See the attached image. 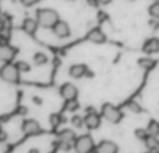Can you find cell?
I'll list each match as a JSON object with an SVG mask.
<instances>
[{
    "instance_id": "obj_25",
    "label": "cell",
    "mask_w": 159,
    "mask_h": 153,
    "mask_svg": "<svg viewBox=\"0 0 159 153\" xmlns=\"http://www.w3.org/2000/svg\"><path fill=\"white\" fill-rule=\"evenodd\" d=\"M127 107H129L130 111L135 113V114H140L141 111H143V109H141V106L137 103V102H129L127 103Z\"/></svg>"
},
{
    "instance_id": "obj_21",
    "label": "cell",
    "mask_w": 159,
    "mask_h": 153,
    "mask_svg": "<svg viewBox=\"0 0 159 153\" xmlns=\"http://www.w3.org/2000/svg\"><path fill=\"white\" fill-rule=\"evenodd\" d=\"M78 107H80V103L77 99H74V100H66L67 111H75V110H78Z\"/></svg>"
},
{
    "instance_id": "obj_17",
    "label": "cell",
    "mask_w": 159,
    "mask_h": 153,
    "mask_svg": "<svg viewBox=\"0 0 159 153\" xmlns=\"http://www.w3.org/2000/svg\"><path fill=\"white\" fill-rule=\"evenodd\" d=\"M32 60H34V63L36 64V66H45V64L48 63V56L45 55V53H42V52H38V53H35L34 55V57H32Z\"/></svg>"
},
{
    "instance_id": "obj_30",
    "label": "cell",
    "mask_w": 159,
    "mask_h": 153,
    "mask_svg": "<svg viewBox=\"0 0 159 153\" xmlns=\"http://www.w3.org/2000/svg\"><path fill=\"white\" fill-rule=\"evenodd\" d=\"M28 153H39V149H36V148L30 149V151H28Z\"/></svg>"
},
{
    "instance_id": "obj_3",
    "label": "cell",
    "mask_w": 159,
    "mask_h": 153,
    "mask_svg": "<svg viewBox=\"0 0 159 153\" xmlns=\"http://www.w3.org/2000/svg\"><path fill=\"white\" fill-rule=\"evenodd\" d=\"M101 114L105 120H107L112 124H119L123 118V113L120 111V109L113 106L112 103H105L101 109Z\"/></svg>"
},
{
    "instance_id": "obj_7",
    "label": "cell",
    "mask_w": 159,
    "mask_h": 153,
    "mask_svg": "<svg viewBox=\"0 0 159 153\" xmlns=\"http://www.w3.org/2000/svg\"><path fill=\"white\" fill-rule=\"evenodd\" d=\"M60 95L64 100H74L78 96V89L74 84L71 82H66L60 86Z\"/></svg>"
},
{
    "instance_id": "obj_28",
    "label": "cell",
    "mask_w": 159,
    "mask_h": 153,
    "mask_svg": "<svg viewBox=\"0 0 159 153\" xmlns=\"http://www.w3.org/2000/svg\"><path fill=\"white\" fill-rule=\"evenodd\" d=\"M98 2V4H109L112 0H96Z\"/></svg>"
},
{
    "instance_id": "obj_6",
    "label": "cell",
    "mask_w": 159,
    "mask_h": 153,
    "mask_svg": "<svg viewBox=\"0 0 159 153\" xmlns=\"http://www.w3.org/2000/svg\"><path fill=\"white\" fill-rule=\"evenodd\" d=\"M21 129L25 135H36L42 131L41 124H39L36 120H34V118H28V120L22 121Z\"/></svg>"
},
{
    "instance_id": "obj_34",
    "label": "cell",
    "mask_w": 159,
    "mask_h": 153,
    "mask_svg": "<svg viewBox=\"0 0 159 153\" xmlns=\"http://www.w3.org/2000/svg\"><path fill=\"white\" fill-rule=\"evenodd\" d=\"M70 2H73V0H70Z\"/></svg>"
},
{
    "instance_id": "obj_32",
    "label": "cell",
    "mask_w": 159,
    "mask_h": 153,
    "mask_svg": "<svg viewBox=\"0 0 159 153\" xmlns=\"http://www.w3.org/2000/svg\"><path fill=\"white\" fill-rule=\"evenodd\" d=\"M34 100H35V102H36V103H38V104H41V100H39L38 98H34Z\"/></svg>"
},
{
    "instance_id": "obj_33",
    "label": "cell",
    "mask_w": 159,
    "mask_h": 153,
    "mask_svg": "<svg viewBox=\"0 0 159 153\" xmlns=\"http://www.w3.org/2000/svg\"><path fill=\"white\" fill-rule=\"evenodd\" d=\"M157 152L159 153V143H158V146H157Z\"/></svg>"
},
{
    "instance_id": "obj_27",
    "label": "cell",
    "mask_w": 159,
    "mask_h": 153,
    "mask_svg": "<svg viewBox=\"0 0 159 153\" xmlns=\"http://www.w3.org/2000/svg\"><path fill=\"white\" fill-rule=\"evenodd\" d=\"M21 2L22 6H25V7H31V6L36 4V3H39L41 0H20Z\"/></svg>"
},
{
    "instance_id": "obj_11",
    "label": "cell",
    "mask_w": 159,
    "mask_h": 153,
    "mask_svg": "<svg viewBox=\"0 0 159 153\" xmlns=\"http://www.w3.org/2000/svg\"><path fill=\"white\" fill-rule=\"evenodd\" d=\"M69 74L71 78H75V79L82 78V76H85V75H91L85 64H73L69 68Z\"/></svg>"
},
{
    "instance_id": "obj_9",
    "label": "cell",
    "mask_w": 159,
    "mask_h": 153,
    "mask_svg": "<svg viewBox=\"0 0 159 153\" xmlns=\"http://www.w3.org/2000/svg\"><path fill=\"white\" fill-rule=\"evenodd\" d=\"M117 145L107 139L101 141L95 148V153H117Z\"/></svg>"
},
{
    "instance_id": "obj_2",
    "label": "cell",
    "mask_w": 159,
    "mask_h": 153,
    "mask_svg": "<svg viewBox=\"0 0 159 153\" xmlns=\"http://www.w3.org/2000/svg\"><path fill=\"white\" fill-rule=\"evenodd\" d=\"M20 70L17 64L13 63H4L3 67L0 68V76L3 81L8 82V84H17L20 81Z\"/></svg>"
},
{
    "instance_id": "obj_23",
    "label": "cell",
    "mask_w": 159,
    "mask_h": 153,
    "mask_svg": "<svg viewBox=\"0 0 159 153\" xmlns=\"http://www.w3.org/2000/svg\"><path fill=\"white\" fill-rule=\"evenodd\" d=\"M71 124L75 127V128H81V127L85 124V120H84V117L75 114V116H73L71 117Z\"/></svg>"
},
{
    "instance_id": "obj_13",
    "label": "cell",
    "mask_w": 159,
    "mask_h": 153,
    "mask_svg": "<svg viewBox=\"0 0 159 153\" xmlns=\"http://www.w3.org/2000/svg\"><path fill=\"white\" fill-rule=\"evenodd\" d=\"M143 50L148 55H155L159 53V39L158 38H149L144 42L143 45Z\"/></svg>"
},
{
    "instance_id": "obj_8",
    "label": "cell",
    "mask_w": 159,
    "mask_h": 153,
    "mask_svg": "<svg viewBox=\"0 0 159 153\" xmlns=\"http://www.w3.org/2000/svg\"><path fill=\"white\" fill-rule=\"evenodd\" d=\"M52 31H53V33H55L57 38H60V39H64V38H69L70 36V33H71V29H70V25L67 24L66 21H59L57 24L55 25V27L52 28Z\"/></svg>"
},
{
    "instance_id": "obj_5",
    "label": "cell",
    "mask_w": 159,
    "mask_h": 153,
    "mask_svg": "<svg viewBox=\"0 0 159 153\" xmlns=\"http://www.w3.org/2000/svg\"><path fill=\"white\" fill-rule=\"evenodd\" d=\"M84 120H85V127L88 129H96L101 125V116L92 107H88L87 109V114H85Z\"/></svg>"
},
{
    "instance_id": "obj_4",
    "label": "cell",
    "mask_w": 159,
    "mask_h": 153,
    "mask_svg": "<svg viewBox=\"0 0 159 153\" xmlns=\"http://www.w3.org/2000/svg\"><path fill=\"white\" fill-rule=\"evenodd\" d=\"M95 143L91 135L84 134L81 137H78L74 142V151L75 153H92L95 152Z\"/></svg>"
},
{
    "instance_id": "obj_1",
    "label": "cell",
    "mask_w": 159,
    "mask_h": 153,
    "mask_svg": "<svg viewBox=\"0 0 159 153\" xmlns=\"http://www.w3.org/2000/svg\"><path fill=\"white\" fill-rule=\"evenodd\" d=\"M36 20L43 28H53L59 21V13L53 8H41L36 11Z\"/></svg>"
},
{
    "instance_id": "obj_24",
    "label": "cell",
    "mask_w": 159,
    "mask_h": 153,
    "mask_svg": "<svg viewBox=\"0 0 159 153\" xmlns=\"http://www.w3.org/2000/svg\"><path fill=\"white\" fill-rule=\"evenodd\" d=\"M134 135L138 138V139L145 141L147 138H148V135H149V134H148V131H147L145 128H137V129L134 131Z\"/></svg>"
},
{
    "instance_id": "obj_12",
    "label": "cell",
    "mask_w": 159,
    "mask_h": 153,
    "mask_svg": "<svg viewBox=\"0 0 159 153\" xmlns=\"http://www.w3.org/2000/svg\"><path fill=\"white\" fill-rule=\"evenodd\" d=\"M75 139H77L75 132L71 131V129H63V131H60V132H59V135H57L59 143H67V145H73V146H74Z\"/></svg>"
},
{
    "instance_id": "obj_35",
    "label": "cell",
    "mask_w": 159,
    "mask_h": 153,
    "mask_svg": "<svg viewBox=\"0 0 159 153\" xmlns=\"http://www.w3.org/2000/svg\"><path fill=\"white\" fill-rule=\"evenodd\" d=\"M155 2H157V0H155Z\"/></svg>"
},
{
    "instance_id": "obj_14",
    "label": "cell",
    "mask_w": 159,
    "mask_h": 153,
    "mask_svg": "<svg viewBox=\"0 0 159 153\" xmlns=\"http://www.w3.org/2000/svg\"><path fill=\"white\" fill-rule=\"evenodd\" d=\"M87 39L89 42H92V43H103L106 41V36H105V33L99 28H93V29H91L88 32Z\"/></svg>"
},
{
    "instance_id": "obj_19",
    "label": "cell",
    "mask_w": 159,
    "mask_h": 153,
    "mask_svg": "<svg viewBox=\"0 0 159 153\" xmlns=\"http://www.w3.org/2000/svg\"><path fill=\"white\" fill-rule=\"evenodd\" d=\"M144 142H145L147 149H157L159 141H158V137H154V135H148V138H147Z\"/></svg>"
},
{
    "instance_id": "obj_20",
    "label": "cell",
    "mask_w": 159,
    "mask_h": 153,
    "mask_svg": "<svg viewBox=\"0 0 159 153\" xmlns=\"http://www.w3.org/2000/svg\"><path fill=\"white\" fill-rule=\"evenodd\" d=\"M148 13H149V15H151L152 18H157V20H159V0H157V2H154L151 6H149Z\"/></svg>"
},
{
    "instance_id": "obj_10",
    "label": "cell",
    "mask_w": 159,
    "mask_h": 153,
    "mask_svg": "<svg viewBox=\"0 0 159 153\" xmlns=\"http://www.w3.org/2000/svg\"><path fill=\"white\" fill-rule=\"evenodd\" d=\"M17 50L10 45H2L0 46V60L4 63H11L13 59L16 57Z\"/></svg>"
},
{
    "instance_id": "obj_26",
    "label": "cell",
    "mask_w": 159,
    "mask_h": 153,
    "mask_svg": "<svg viewBox=\"0 0 159 153\" xmlns=\"http://www.w3.org/2000/svg\"><path fill=\"white\" fill-rule=\"evenodd\" d=\"M17 67H18V70L21 72H28L31 70V66L27 63V61H18V63H16Z\"/></svg>"
},
{
    "instance_id": "obj_31",
    "label": "cell",
    "mask_w": 159,
    "mask_h": 153,
    "mask_svg": "<svg viewBox=\"0 0 159 153\" xmlns=\"http://www.w3.org/2000/svg\"><path fill=\"white\" fill-rule=\"evenodd\" d=\"M145 153H158V152H157V149H148Z\"/></svg>"
},
{
    "instance_id": "obj_22",
    "label": "cell",
    "mask_w": 159,
    "mask_h": 153,
    "mask_svg": "<svg viewBox=\"0 0 159 153\" xmlns=\"http://www.w3.org/2000/svg\"><path fill=\"white\" fill-rule=\"evenodd\" d=\"M138 64H140L143 68L149 70V68H152V67H154L155 61L151 60V59H140V60H138Z\"/></svg>"
},
{
    "instance_id": "obj_16",
    "label": "cell",
    "mask_w": 159,
    "mask_h": 153,
    "mask_svg": "<svg viewBox=\"0 0 159 153\" xmlns=\"http://www.w3.org/2000/svg\"><path fill=\"white\" fill-rule=\"evenodd\" d=\"M147 131L149 135H154V137H159V121L157 120H151L147 127Z\"/></svg>"
},
{
    "instance_id": "obj_18",
    "label": "cell",
    "mask_w": 159,
    "mask_h": 153,
    "mask_svg": "<svg viewBox=\"0 0 159 153\" xmlns=\"http://www.w3.org/2000/svg\"><path fill=\"white\" fill-rule=\"evenodd\" d=\"M61 121H63V118H61L60 113H52V114L49 116V123L53 128H57V127L61 124Z\"/></svg>"
},
{
    "instance_id": "obj_29",
    "label": "cell",
    "mask_w": 159,
    "mask_h": 153,
    "mask_svg": "<svg viewBox=\"0 0 159 153\" xmlns=\"http://www.w3.org/2000/svg\"><path fill=\"white\" fill-rule=\"evenodd\" d=\"M6 139H7V134L4 131H2V142H4Z\"/></svg>"
},
{
    "instance_id": "obj_15",
    "label": "cell",
    "mask_w": 159,
    "mask_h": 153,
    "mask_svg": "<svg viewBox=\"0 0 159 153\" xmlns=\"http://www.w3.org/2000/svg\"><path fill=\"white\" fill-rule=\"evenodd\" d=\"M39 27V22L38 20H34V18H25L24 22H22V29L28 33V35H34L36 32Z\"/></svg>"
}]
</instances>
